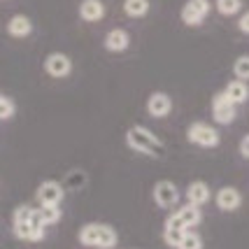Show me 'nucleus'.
I'll return each instance as SVG.
<instances>
[{
  "instance_id": "f257e3e1",
  "label": "nucleus",
  "mask_w": 249,
  "mask_h": 249,
  "mask_svg": "<svg viewBox=\"0 0 249 249\" xmlns=\"http://www.w3.org/2000/svg\"><path fill=\"white\" fill-rule=\"evenodd\" d=\"M77 240L84 247H96V249H114L117 247V231L107 224H87L79 228Z\"/></svg>"
},
{
  "instance_id": "f03ea898",
  "label": "nucleus",
  "mask_w": 249,
  "mask_h": 249,
  "mask_svg": "<svg viewBox=\"0 0 249 249\" xmlns=\"http://www.w3.org/2000/svg\"><path fill=\"white\" fill-rule=\"evenodd\" d=\"M126 142H128L130 149L140 154H147V156H161L163 154V142L154 135L152 130L142 128V126H133L126 133Z\"/></svg>"
},
{
  "instance_id": "7ed1b4c3",
  "label": "nucleus",
  "mask_w": 249,
  "mask_h": 249,
  "mask_svg": "<svg viewBox=\"0 0 249 249\" xmlns=\"http://www.w3.org/2000/svg\"><path fill=\"white\" fill-rule=\"evenodd\" d=\"M44 224L40 219V212L35 207V214L31 219H23V221H12V231L19 240H26V242H40L44 238Z\"/></svg>"
},
{
  "instance_id": "20e7f679",
  "label": "nucleus",
  "mask_w": 249,
  "mask_h": 249,
  "mask_svg": "<svg viewBox=\"0 0 249 249\" xmlns=\"http://www.w3.org/2000/svg\"><path fill=\"white\" fill-rule=\"evenodd\" d=\"M186 138L191 144H198V147H217L219 144V133L210 124H203V121H196L186 128Z\"/></svg>"
},
{
  "instance_id": "39448f33",
  "label": "nucleus",
  "mask_w": 249,
  "mask_h": 249,
  "mask_svg": "<svg viewBox=\"0 0 249 249\" xmlns=\"http://www.w3.org/2000/svg\"><path fill=\"white\" fill-rule=\"evenodd\" d=\"M210 10H212L210 0H186V5L182 7V21L186 26H200Z\"/></svg>"
},
{
  "instance_id": "423d86ee",
  "label": "nucleus",
  "mask_w": 249,
  "mask_h": 249,
  "mask_svg": "<svg viewBox=\"0 0 249 249\" xmlns=\"http://www.w3.org/2000/svg\"><path fill=\"white\" fill-rule=\"evenodd\" d=\"M212 114H214L217 124H231L235 119V103L228 98L226 91H221V93L214 96V100H212Z\"/></svg>"
},
{
  "instance_id": "0eeeda50",
  "label": "nucleus",
  "mask_w": 249,
  "mask_h": 249,
  "mask_svg": "<svg viewBox=\"0 0 249 249\" xmlns=\"http://www.w3.org/2000/svg\"><path fill=\"white\" fill-rule=\"evenodd\" d=\"M154 203L159 207H175L179 203V189L173 182H168V179L156 182V186H154Z\"/></svg>"
},
{
  "instance_id": "6e6552de",
  "label": "nucleus",
  "mask_w": 249,
  "mask_h": 249,
  "mask_svg": "<svg viewBox=\"0 0 249 249\" xmlns=\"http://www.w3.org/2000/svg\"><path fill=\"white\" fill-rule=\"evenodd\" d=\"M44 70H47V75L56 77V79H63V77H68L72 72V61L65 54H61V52H54V54L47 56Z\"/></svg>"
},
{
  "instance_id": "1a4fd4ad",
  "label": "nucleus",
  "mask_w": 249,
  "mask_h": 249,
  "mask_svg": "<svg viewBox=\"0 0 249 249\" xmlns=\"http://www.w3.org/2000/svg\"><path fill=\"white\" fill-rule=\"evenodd\" d=\"M63 186L54 182V179H49V182H42V184L37 186V191H35V198H37V203L40 205H58L61 200H63Z\"/></svg>"
},
{
  "instance_id": "9d476101",
  "label": "nucleus",
  "mask_w": 249,
  "mask_h": 249,
  "mask_svg": "<svg viewBox=\"0 0 249 249\" xmlns=\"http://www.w3.org/2000/svg\"><path fill=\"white\" fill-rule=\"evenodd\" d=\"M214 203H217V207L221 212H235V210L242 205V194H240L235 186H224V189L217 191Z\"/></svg>"
},
{
  "instance_id": "9b49d317",
  "label": "nucleus",
  "mask_w": 249,
  "mask_h": 249,
  "mask_svg": "<svg viewBox=\"0 0 249 249\" xmlns=\"http://www.w3.org/2000/svg\"><path fill=\"white\" fill-rule=\"evenodd\" d=\"M186 231H189V228L177 219V214H170L168 221H165V228H163V240H165L170 247L177 249L179 247V242H182V238L186 235Z\"/></svg>"
},
{
  "instance_id": "f8f14e48",
  "label": "nucleus",
  "mask_w": 249,
  "mask_h": 249,
  "mask_svg": "<svg viewBox=\"0 0 249 249\" xmlns=\"http://www.w3.org/2000/svg\"><path fill=\"white\" fill-rule=\"evenodd\" d=\"M170 109H173V100L168 93H161V91H156L149 96L147 100V112L156 117V119H163V117H168L170 114Z\"/></svg>"
},
{
  "instance_id": "ddd939ff",
  "label": "nucleus",
  "mask_w": 249,
  "mask_h": 249,
  "mask_svg": "<svg viewBox=\"0 0 249 249\" xmlns=\"http://www.w3.org/2000/svg\"><path fill=\"white\" fill-rule=\"evenodd\" d=\"M79 17L89 23H96L105 17V5L100 0H82L79 5Z\"/></svg>"
},
{
  "instance_id": "4468645a",
  "label": "nucleus",
  "mask_w": 249,
  "mask_h": 249,
  "mask_svg": "<svg viewBox=\"0 0 249 249\" xmlns=\"http://www.w3.org/2000/svg\"><path fill=\"white\" fill-rule=\"evenodd\" d=\"M128 44L130 37L124 28H114V31H109L105 35V49H109V52H126Z\"/></svg>"
},
{
  "instance_id": "2eb2a0df",
  "label": "nucleus",
  "mask_w": 249,
  "mask_h": 249,
  "mask_svg": "<svg viewBox=\"0 0 249 249\" xmlns=\"http://www.w3.org/2000/svg\"><path fill=\"white\" fill-rule=\"evenodd\" d=\"M175 214H177V219H179L186 228H194L203 221V212H200V207L194 205V203H186L184 207H177Z\"/></svg>"
},
{
  "instance_id": "dca6fc26",
  "label": "nucleus",
  "mask_w": 249,
  "mask_h": 249,
  "mask_svg": "<svg viewBox=\"0 0 249 249\" xmlns=\"http://www.w3.org/2000/svg\"><path fill=\"white\" fill-rule=\"evenodd\" d=\"M210 186L205 184V182H191V184L186 186V200L189 203H194V205L203 207L210 200Z\"/></svg>"
},
{
  "instance_id": "f3484780",
  "label": "nucleus",
  "mask_w": 249,
  "mask_h": 249,
  "mask_svg": "<svg viewBox=\"0 0 249 249\" xmlns=\"http://www.w3.org/2000/svg\"><path fill=\"white\" fill-rule=\"evenodd\" d=\"M7 33H10L12 37H28L33 33V23L28 17H23V14H17V17H12L10 23H7Z\"/></svg>"
},
{
  "instance_id": "a211bd4d",
  "label": "nucleus",
  "mask_w": 249,
  "mask_h": 249,
  "mask_svg": "<svg viewBox=\"0 0 249 249\" xmlns=\"http://www.w3.org/2000/svg\"><path fill=\"white\" fill-rule=\"evenodd\" d=\"M224 91H226L228 98H231L235 105L245 103V100L249 98V89H247V82H245V79H233V82H231Z\"/></svg>"
},
{
  "instance_id": "6ab92c4d",
  "label": "nucleus",
  "mask_w": 249,
  "mask_h": 249,
  "mask_svg": "<svg viewBox=\"0 0 249 249\" xmlns=\"http://www.w3.org/2000/svg\"><path fill=\"white\" fill-rule=\"evenodd\" d=\"M124 12L133 19H140L149 12V0H124Z\"/></svg>"
},
{
  "instance_id": "aec40b11",
  "label": "nucleus",
  "mask_w": 249,
  "mask_h": 249,
  "mask_svg": "<svg viewBox=\"0 0 249 249\" xmlns=\"http://www.w3.org/2000/svg\"><path fill=\"white\" fill-rule=\"evenodd\" d=\"M37 212H40V219H42L44 226H54L56 221L61 219V210H58V205H40L37 207Z\"/></svg>"
},
{
  "instance_id": "412c9836",
  "label": "nucleus",
  "mask_w": 249,
  "mask_h": 249,
  "mask_svg": "<svg viewBox=\"0 0 249 249\" xmlns=\"http://www.w3.org/2000/svg\"><path fill=\"white\" fill-rule=\"evenodd\" d=\"M217 10L224 17H233L242 10V0H217Z\"/></svg>"
},
{
  "instance_id": "4be33fe9",
  "label": "nucleus",
  "mask_w": 249,
  "mask_h": 249,
  "mask_svg": "<svg viewBox=\"0 0 249 249\" xmlns=\"http://www.w3.org/2000/svg\"><path fill=\"white\" fill-rule=\"evenodd\" d=\"M17 114V107H14V100H12L7 93H2L0 96V119L2 121H7V119H12Z\"/></svg>"
},
{
  "instance_id": "5701e85b",
  "label": "nucleus",
  "mask_w": 249,
  "mask_h": 249,
  "mask_svg": "<svg viewBox=\"0 0 249 249\" xmlns=\"http://www.w3.org/2000/svg\"><path fill=\"white\" fill-rule=\"evenodd\" d=\"M177 249H203V240H200V235H198V233H194V231L189 228Z\"/></svg>"
},
{
  "instance_id": "b1692460",
  "label": "nucleus",
  "mask_w": 249,
  "mask_h": 249,
  "mask_svg": "<svg viewBox=\"0 0 249 249\" xmlns=\"http://www.w3.org/2000/svg\"><path fill=\"white\" fill-rule=\"evenodd\" d=\"M233 72L238 79H249V56H240L233 65Z\"/></svg>"
},
{
  "instance_id": "393cba45",
  "label": "nucleus",
  "mask_w": 249,
  "mask_h": 249,
  "mask_svg": "<svg viewBox=\"0 0 249 249\" xmlns=\"http://www.w3.org/2000/svg\"><path fill=\"white\" fill-rule=\"evenodd\" d=\"M238 26H240V31H242V33H247V35H249V12H245V14L240 17Z\"/></svg>"
},
{
  "instance_id": "a878e982",
  "label": "nucleus",
  "mask_w": 249,
  "mask_h": 249,
  "mask_svg": "<svg viewBox=\"0 0 249 249\" xmlns=\"http://www.w3.org/2000/svg\"><path fill=\"white\" fill-rule=\"evenodd\" d=\"M240 152H242V156H245V159H249V135L240 142Z\"/></svg>"
}]
</instances>
